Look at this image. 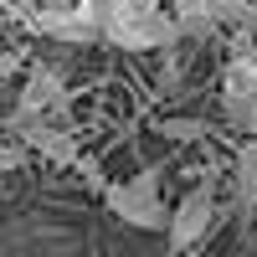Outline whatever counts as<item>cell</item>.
Instances as JSON below:
<instances>
[{
  "instance_id": "cell-1",
  "label": "cell",
  "mask_w": 257,
  "mask_h": 257,
  "mask_svg": "<svg viewBox=\"0 0 257 257\" xmlns=\"http://www.w3.org/2000/svg\"><path fill=\"white\" fill-rule=\"evenodd\" d=\"M98 21L103 41L123 52H170L180 41V26L170 16V0H82Z\"/></svg>"
},
{
  "instance_id": "cell-2",
  "label": "cell",
  "mask_w": 257,
  "mask_h": 257,
  "mask_svg": "<svg viewBox=\"0 0 257 257\" xmlns=\"http://www.w3.org/2000/svg\"><path fill=\"white\" fill-rule=\"evenodd\" d=\"M103 201L123 226H139V231H165L170 226V206H165V190H160V170L149 165L128 180L103 185Z\"/></svg>"
},
{
  "instance_id": "cell-3",
  "label": "cell",
  "mask_w": 257,
  "mask_h": 257,
  "mask_svg": "<svg viewBox=\"0 0 257 257\" xmlns=\"http://www.w3.org/2000/svg\"><path fill=\"white\" fill-rule=\"evenodd\" d=\"M72 113V93H67V77H62V67H52V62H31L26 67V82H21V103L11 113V134L26 123H67Z\"/></svg>"
},
{
  "instance_id": "cell-4",
  "label": "cell",
  "mask_w": 257,
  "mask_h": 257,
  "mask_svg": "<svg viewBox=\"0 0 257 257\" xmlns=\"http://www.w3.org/2000/svg\"><path fill=\"white\" fill-rule=\"evenodd\" d=\"M221 118L237 134L257 139V57L252 52H237L221 67Z\"/></svg>"
},
{
  "instance_id": "cell-5",
  "label": "cell",
  "mask_w": 257,
  "mask_h": 257,
  "mask_svg": "<svg viewBox=\"0 0 257 257\" xmlns=\"http://www.w3.org/2000/svg\"><path fill=\"white\" fill-rule=\"evenodd\" d=\"M211 226H216V180L206 175V180H196V185H190L185 196L175 201L165 237H170V247H175V252H190Z\"/></svg>"
},
{
  "instance_id": "cell-6",
  "label": "cell",
  "mask_w": 257,
  "mask_h": 257,
  "mask_svg": "<svg viewBox=\"0 0 257 257\" xmlns=\"http://www.w3.org/2000/svg\"><path fill=\"white\" fill-rule=\"evenodd\" d=\"M21 26L47 36V41H62V47H93V41H103L98 21L88 16V6H67V11H47V6H16Z\"/></svg>"
},
{
  "instance_id": "cell-7",
  "label": "cell",
  "mask_w": 257,
  "mask_h": 257,
  "mask_svg": "<svg viewBox=\"0 0 257 257\" xmlns=\"http://www.w3.org/2000/svg\"><path fill=\"white\" fill-rule=\"evenodd\" d=\"M16 139L26 144V149H36L41 160H52V165H82V149H77L72 123H52V118H41V123L16 128Z\"/></svg>"
},
{
  "instance_id": "cell-8",
  "label": "cell",
  "mask_w": 257,
  "mask_h": 257,
  "mask_svg": "<svg viewBox=\"0 0 257 257\" xmlns=\"http://www.w3.org/2000/svg\"><path fill=\"white\" fill-rule=\"evenodd\" d=\"M231 201H237V216L247 221L257 211V139L237 144V165H231Z\"/></svg>"
},
{
  "instance_id": "cell-9",
  "label": "cell",
  "mask_w": 257,
  "mask_h": 257,
  "mask_svg": "<svg viewBox=\"0 0 257 257\" xmlns=\"http://www.w3.org/2000/svg\"><path fill=\"white\" fill-rule=\"evenodd\" d=\"M160 134H165V139H206L211 123H201V118H165Z\"/></svg>"
},
{
  "instance_id": "cell-10",
  "label": "cell",
  "mask_w": 257,
  "mask_h": 257,
  "mask_svg": "<svg viewBox=\"0 0 257 257\" xmlns=\"http://www.w3.org/2000/svg\"><path fill=\"white\" fill-rule=\"evenodd\" d=\"M26 160V144H0V170H16Z\"/></svg>"
},
{
  "instance_id": "cell-11",
  "label": "cell",
  "mask_w": 257,
  "mask_h": 257,
  "mask_svg": "<svg viewBox=\"0 0 257 257\" xmlns=\"http://www.w3.org/2000/svg\"><path fill=\"white\" fill-rule=\"evenodd\" d=\"M16 67H21V57H16V52H0V82H6Z\"/></svg>"
},
{
  "instance_id": "cell-12",
  "label": "cell",
  "mask_w": 257,
  "mask_h": 257,
  "mask_svg": "<svg viewBox=\"0 0 257 257\" xmlns=\"http://www.w3.org/2000/svg\"><path fill=\"white\" fill-rule=\"evenodd\" d=\"M26 6H47V11H67V6H82V0H26Z\"/></svg>"
}]
</instances>
